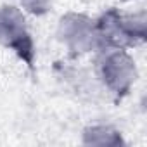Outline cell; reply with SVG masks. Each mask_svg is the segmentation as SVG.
<instances>
[{
    "instance_id": "obj_1",
    "label": "cell",
    "mask_w": 147,
    "mask_h": 147,
    "mask_svg": "<svg viewBox=\"0 0 147 147\" xmlns=\"http://www.w3.org/2000/svg\"><path fill=\"white\" fill-rule=\"evenodd\" d=\"M97 78L100 85L114 97H125L135 87L138 78L137 62L128 49H106L99 50Z\"/></svg>"
},
{
    "instance_id": "obj_2",
    "label": "cell",
    "mask_w": 147,
    "mask_h": 147,
    "mask_svg": "<svg viewBox=\"0 0 147 147\" xmlns=\"http://www.w3.org/2000/svg\"><path fill=\"white\" fill-rule=\"evenodd\" d=\"M0 47L11 50L28 67L35 64V40L30 31L26 14L18 5H0Z\"/></svg>"
},
{
    "instance_id": "obj_3",
    "label": "cell",
    "mask_w": 147,
    "mask_h": 147,
    "mask_svg": "<svg viewBox=\"0 0 147 147\" xmlns=\"http://www.w3.org/2000/svg\"><path fill=\"white\" fill-rule=\"evenodd\" d=\"M55 36L71 55H87L99 50L95 19L83 12H66L59 18Z\"/></svg>"
},
{
    "instance_id": "obj_4",
    "label": "cell",
    "mask_w": 147,
    "mask_h": 147,
    "mask_svg": "<svg viewBox=\"0 0 147 147\" xmlns=\"http://www.w3.org/2000/svg\"><path fill=\"white\" fill-rule=\"evenodd\" d=\"M95 33H97L99 50L133 47L123 24V12L118 9H107L95 19Z\"/></svg>"
},
{
    "instance_id": "obj_5",
    "label": "cell",
    "mask_w": 147,
    "mask_h": 147,
    "mask_svg": "<svg viewBox=\"0 0 147 147\" xmlns=\"http://www.w3.org/2000/svg\"><path fill=\"white\" fill-rule=\"evenodd\" d=\"M82 144L88 147H119L125 145V138L116 126L106 123H95L83 128Z\"/></svg>"
},
{
    "instance_id": "obj_6",
    "label": "cell",
    "mask_w": 147,
    "mask_h": 147,
    "mask_svg": "<svg viewBox=\"0 0 147 147\" xmlns=\"http://www.w3.org/2000/svg\"><path fill=\"white\" fill-rule=\"evenodd\" d=\"M123 24L125 30L133 43V47L140 45L147 38V12L144 9L135 12H123Z\"/></svg>"
},
{
    "instance_id": "obj_7",
    "label": "cell",
    "mask_w": 147,
    "mask_h": 147,
    "mask_svg": "<svg viewBox=\"0 0 147 147\" xmlns=\"http://www.w3.org/2000/svg\"><path fill=\"white\" fill-rule=\"evenodd\" d=\"M18 7L35 18H43L54 9V0H18Z\"/></svg>"
},
{
    "instance_id": "obj_8",
    "label": "cell",
    "mask_w": 147,
    "mask_h": 147,
    "mask_svg": "<svg viewBox=\"0 0 147 147\" xmlns=\"http://www.w3.org/2000/svg\"><path fill=\"white\" fill-rule=\"evenodd\" d=\"M121 2H131V0H121Z\"/></svg>"
}]
</instances>
